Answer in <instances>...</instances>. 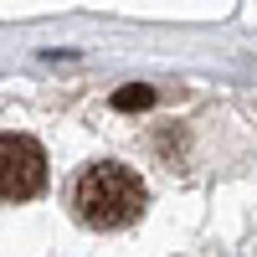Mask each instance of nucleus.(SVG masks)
I'll return each mask as SVG.
<instances>
[{
	"label": "nucleus",
	"mask_w": 257,
	"mask_h": 257,
	"mask_svg": "<svg viewBox=\"0 0 257 257\" xmlns=\"http://www.w3.org/2000/svg\"><path fill=\"white\" fill-rule=\"evenodd\" d=\"M72 206L82 226H98V231L128 226L144 211V180L123 165H88L72 185Z\"/></svg>",
	"instance_id": "1"
},
{
	"label": "nucleus",
	"mask_w": 257,
	"mask_h": 257,
	"mask_svg": "<svg viewBox=\"0 0 257 257\" xmlns=\"http://www.w3.org/2000/svg\"><path fill=\"white\" fill-rule=\"evenodd\" d=\"M47 185V155L26 134H0V196L6 201H31Z\"/></svg>",
	"instance_id": "2"
},
{
	"label": "nucleus",
	"mask_w": 257,
	"mask_h": 257,
	"mask_svg": "<svg viewBox=\"0 0 257 257\" xmlns=\"http://www.w3.org/2000/svg\"><path fill=\"white\" fill-rule=\"evenodd\" d=\"M149 103H155V88H144V82H134V88H118L113 93V108H149Z\"/></svg>",
	"instance_id": "3"
}]
</instances>
